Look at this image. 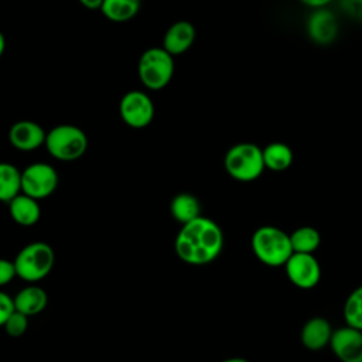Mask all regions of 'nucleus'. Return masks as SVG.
<instances>
[{"mask_svg":"<svg viewBox=\"0 0 362 362\" xmlns=\"http://www.w3.org/2000/svg\"><path fill=\"white\" fill-rule=\"evenodd\" d=\"M222 249L223 232L221 226L202 215L181 225L174 240V250L178 259L191 266L212 263L221 255Z\"/></svg>","mask_w":362,"mask_h":362,"instance_id":"nucleus-1","label":"nucleus"},{"mask_svg":"<svg viewBox=\"0 0 362 362\" xmlns=\"http://www.w3.org/2000/svg\"><path fill=\"white\" fill-rule=\"evenodd\" d=\"M256 259L269 267H281L293 255L290 235L273 225L257 228L250 239Z\"/></svg>","mask_w":362,"mask_h":362,"instance_id":"nucleus-2","label":"nucleus"},{"mask_svg":"<svg viewBox=\"0 0 362 362\" xmlns=\"http://www.w3.org/2000/svg\"><path fill=\"white\" fill-rule=\"evenodd\" d=\"M223 165L226 173L240 182L255 181L266 170L262 148L250 141L232 146L225 154Z\"/></svg>","mask_w":362,"mask_h":362,"instance_id":"nucleus-3","label":"nucleus"},{"mask_svg":"<svg viewBox=\"0 0 362 362\" xmlns=\"http://www.w3.org/2000/svg\"><path fill=\"white\" fill-rule=\"evenodd\" d=\"M13 262L17 277L27 283H37L51 273L55 253L45 242H31L20 249Z\"/></svg>","mask_w":362,"mask_h":362,"instance_id":"nucleus-4","label":"nucleus"},{"mask_svg":"<svg viewBox=\"0 0 362 362\" xmlns=\"http://www.w3.org/2000/svg\"><path fill=\"white\" fill-rule=\"evenodd\" d=\"M174 69V57L163 47L147 48L137 62L139 79L150 90L164 89L171 82Z\"/></svg>","mask_w":362,"mask_h":362,"instance_id":"nucleus-5","label":"nucleus"},{"mask_svg":"<svg viewBox=\"0 0 362 362\" xmlns=\"http://www.w3.org/2000/svg\"><path fill=\"white\" fill-rule=\"evenodd\" d=\"M45 148L51 157L59 161H75L88 150L86 133L75 124H58L45 137Z\"/></svg>","mask_w":362,"mask_h":362,"instance_id":"nucleus-6","label":"nucleus"},{"mask_svg":"<svg viewBox=\"0 0 362 362\" xmlns=\"http://www.w3.org/2000/svg\"><path fill=\"white\" fill-rule=\"evenodd\" d=\"M58 187V173L48 163H33L21 171V192L40 201Z\"/></svg>","mask_w":362,"mask_h":362,"instance_id":"nucleus-7","label":"nucleus"},{"mask_svg":"<svg viewBox=\"0 0 362 362\" xmlns=\"http://www.w3.org/2000/svg\"><path fill=\"white\" fill-rule=\"evenodd\" d=\"M119 113L129 127L144 129L154 119V103L147 93L129 90L119 102Z\"/></svg>","mask_w":362,"mask_h":362,"instance_id":"nucleus-8","label":"nucleus"},{"mask_svg":"<svg viewBox=\"0 0 362 362\" xmlns=\"http://www.w3.org/2000/svg\"><path fill=\"white\" fill-rule=\"evenodd\" d=\"M283 267L287 279L297 288L311 290L320 283L321 266L314 255L293 253Z\"/></svg>","mask_w":362,"mask_h":362,"instance_id":"nucleus-9","label":"nucleus"},{"mask_svg":"<svg viewBox=\"0 0 362 362\" xmlns=\"http://www.w3.org/2000/svg\"><path fill=\"white\" fill-rule=\"evenodd\" d=\"M329 348L341 362H362V331L349 325L334 329Z\"/></svg>","mask_w":362,"mask_h":362,"instance_id":"nucleus-10","label":"nucleus"},{"mask_svg":"<svg viewBox=\"0 0 362 362\" xmlns=\"http://www.w3.org/2000/svg\"><path fill=\"white\" fill-rule=\"evenodd\" d=\"M47 133L34 120H18L8 130L10 144L20 151H33L45 144Z\"/></svg>","mask_w":362,"mask_h":362,"instance_id":"nucleus-11","label":"nucleus"},{"mask_svg":"<svg viewBox=\"0 0 362 362\" xmlns=\"http://www.w3.org/2000/svg\"><path fill=\"white\" fill-rule=\"evenodd\" d=\"M308 37L320 44L327 45L332 42L338 34V21L332 11L324 8H315L307 20Z\"/></svg>","mask_w":362,"mask_h":362,"instance_id":"nucleus-12","label":"nucleus"},{"mask_svg":"<svg viewBox=\"0 0 362 362\" xmlns=\"http://www.w3.org/2000/svg\"><path fill=\"white\" fill-rule=\"evenodd\" d=\"M195 35L197 31L194 24L187 20H180L167 28L161 47L173 57H177L191 48L195 41Z\"/></svg>","mask_w":362,"mask_h":362,"instance_id":"nucleus-13","label":"nucleus"},{"mask_svg":"<svg viewBox=\"0 0 362 362\" xmlns=\"http://www.w3.org/2000/svg\"><path fill=\"white\" fill-rule=\"evenodd\" d=\"M332 332L331 322L321 315H315L308 318L301 327L300 341L307 349L320 351L329 345Z\"/></svg>","mask_w":362,"mask_h":362,"instance_id":"nucleus-14","label":"nucleus"},{"mask_svg":"<svg viewBox=\"0 0 362 362\" xmlns=\"http://www.w3.org/2000/svg\"><path fill=\"white\" fill-rule=\"evenodd\" d=\"M13 303L16 311L27 317H33L45 310L48 304V296L42 287L37 284H28L13 297Z\"/></svg>","mask_w":362,"mask_h":362,"instance_id":"nucleus-15","label":"nucleus"},{"mask_svg":"<svg viewBox=\"0 0 362 362\" xmlns=\"http://www.w3.org/2000/svg\"><path fill=\"white\" fill-rule=\"evenodd\" d=\"M11 219L20 226H33L41 218V208L37 199L20 192L8 202Z\"/></svg>","mask_w":362,"mask_h":362,"instance_id":"nucleus-16","label":"nucleus"},{"mask_svg":"<svg viewBox=\"0 0 362 362\" xmlns=\"http://www.w3.org/2000/svg\"><path fill=\"white\" fill-rule=\"evenodd\" d=\"M171 216L181 225H185L201 216V202L189 192H180L170 202Z\"/></svg>","mask_w":362,"mask_h":362,"instance_id":"nucleus-17","label":"nucleus"},{"mask_svg":"<svg viewBox=\"0 0 362 362\" xmlns=\"http://www.w3.org/2000/svg\"><path fill=\"white\" fill-rule=\"evenodd\" d=\"M262 151L264 167L267 170L279 173L287 170L293 164L294 153L291 147L283 141L269 143L266 147L262 148Z\"/></svg>","mask_w":362,"mask_h":362,"instance_id":"nucleus-18","label":"nucleus"},{"mask_svg":"<svg viewBox=\"0 0 362 362\" xmlns=\"http://www.w3.org/2000/svg\"><path fill=\"white\" fill-rule=\"evenodd\" d=\"M141 8V0H103L100 13L113 23H126L134 18Z\"/></svg>","mask_w":362,"mask_h":362,"instance_id":"nucleus-19","label":"nucleus"},{"mask_svg":"<svg viewBox=\"0 0 362 362\" xmlns=\"http://www.w3.org/2000/svg\"><path fill=\"white\" fill-rule=\"evenodd\" d=\"M21 192V171L11 163H0V202H10Z\"/></svg>","mask_w":362,"mask_h":362,"instance_id":"nucleus-20","label":"nucleus"},{"mask_svg":"<svg viewBox=\"0 0 362 362\" xmlns=\"http://www.w3.org/2000/svg\"><path fill=\"white\" fill-rule=\"evenodd\" d=\"M290 242L293 253L314 255L321 245V235L314 226H300L290 233Z\"/></svg>","mask_w":362,"mask_h":362,"instance_id":"nucleus-21","label":"nucleus"},{"mask_svg":"<svg viewBox=\"0 0 362 362\" xmlns=\"http://www.w3.org/2000/svg\"><path fill=\"white\" fill-rule=\"evenodd\" d=\"M344 318L346 325L362 331V286L349 293L344 304Z\"/></svg>","mask_w":362,"mask_h":362,"instance_id":"nucleus-22","label":"nucleus"},{"mask_svg":"<svg viewBox=\"0 0 362 362\" xmlns=\"http://www.w3.org/2000/svg\"><path fill=\"white\" fill-rule=\"evenodd\" d=\"M28 318L30 317L14 310L13 314L7 318V321L3 325L6 334L11 338H18V337L24 335L25 331L28 329Z\"/></svg>","mask_w":362,"mask_h":362,"instance_id":"nucleus-23","label":"nucleus"},{"mask_svg":"<svg viewBox=\"0 0 362 362\" xmlns=\"http://www.w3.org/2000/svg\"><path fill=\"white\" fill-rule=\"evenodd\" d=\"M14 277H17L14 262L0 257V288L10 284Z\"/></svg>","mask_w":362,"mask_h":362,"instance_id":"nucleus-24","label":"nucleus"},{"mask_svg":"<svg viewBox=\"0 0 362 362\" xmlns=\"http://www.w3.org/2000/svg\"><path fill=\"white\" fill-rule=\"evenodd\" d=\"M13 311H14L13 297H10L7 293L0 290V327L1 328L7 321V318L13 314Z\"/></svg>","mask_w":362,"mask_h":362,"instance_id":"nucleus-25","label":"nucleus"},{"mask_svg":"<svg viewBox=\"0 0 362 362\" xmlns=\"http://www.w3.org/2000/svg\"><path fill=\"white\" fill-rule=\"evenodd\" d=\"M341 6L348 16L362 21V0H341Z\"/></svg>","mask_w":362,"mask_h":362,"instance_id":"nucleus-26","label":"nucleus"},{"mask_svg":"<svg viewBox=\"0 0 362 362\" xmlns=\"http://www.w3.org/2000/svg\"><path fill=\"white\" fill-rule=\"evenodd\" d=\"M303 4L311 7V8H324L327 4H329L332 0H300Z\"/></svg>","mask_w":362,"mask_h":362,"instance_id":"nucleus-27","label":"nucleus"},{"mask_svg":"<svg viewBox=\"0 0 362 362\" xmlns=\"http://www.w3.org/2000/svg\"><path fill=\"white\" fill-rule=\"evenodd\" d=\"M88 10H100L103 0H78Z\"/></svg>","mask_w":362,"mask_h":362,"instance_id":"nucleus-28","label":"nucleus"},{"mask_svg":"<svg viewBox=\"0 0 362 362\" xmlns=\"http://www.w3.org/2000/svg\"><path fill=\"white\" fill-rule=\"evenodd\" d=\"M4 51H6V37H4V34L0 31V58L3 57Z\"/></svg>","mask_w":362,"mask_h":362,"instance_id":"nucleus-29","label":"nucleus"},{"mask_svg":"<svg viewBox=\"0 0 362 362\" xmlns=\"http://www.w3.org/2000/svg\"><path fill=\"white\" fill-rule=\"evenodd\" d=\"M221 362H249L246 358H240V356H232V358H226L222 359Z\"/></svg>","mask_w":362,"mask_h":362,"instance_id":"nucleus-30","label":"nucleus"}]
</instances>
